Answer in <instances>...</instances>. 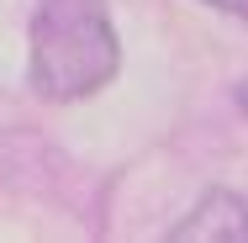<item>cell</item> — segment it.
I'll return each mask as SVG.
<instances>
[{"label": "cell", "mask_w": 248, "mask_h": 243, "mask_svg": "<svg viewBox=\"0 0 248 243\" xmlns=\"http://www.w3.org/2000/svg\"><path fill=\"white\" fill-rule=\"evenodd\" d=\"M122 69V37L106 0H43L27 32V80L53 106L106 90Z\"/></svg>", "instance_id": "obj_1"}, {"label": "cell", "mask_w": 248, "mask_h": 243, "mask_svg": "<svg viewBox=\"0 0 248 243\" xmlns=\"http://www.w3.org/2000/svg\"><path fill=\"white\" fill-rule=\"evenodd\" d=\"M164 238L169 243H248V201L238 191H206Z\"/></svg>", "instance_id": "obj_2"}, {"label": "cell", "mask_w": 248, "mask_h": 243, "mask_svg": "<svg viewBox=\"0 0 248 243\" xmlns=\"http://www.w3.org/2000/svg\"><path fill=\"white\" fill-rule=\"evenodd\" d=\"M238 106H243V111H248V80H243V85H238Z\"/></svg>", "instance_id": "obj_4"}, {"label": "cell", "mask_w": 248, "mask_h": 243, "mask_svg": "<svg viewBox=\"0 0 248 243\" xmlns=\"http://www.w3.org/2000/svg\"><path fill=\"white\" fill-rule=\"evenodd\" d=\"M201 5H211V11H222V16H232V21L248 27V0H201Z\"/></svg>", "instance_id": "obj_3"}]
</instances>
